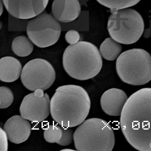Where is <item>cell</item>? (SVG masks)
Wrapping results in <instances>:
<instances>
[{
	"mask_svg": "<svg viewBox=\"0 0 151 151\" xmlns=\"http://www.w3.org/2000/svg\"><path fill=\"white\" fill-rule=\"evenodd\" d=\"M120 125L127 142L140 151H151V88L141 89L127 99Z\"/></svg>",
	"mask_w": 151,
	"mask_h": 151,
	"instance_id": "obj_1",
	"label": "cell"
},
{
	"mask_svg": "<svg viewBox=\"0 0 151 151\" xmlns=\"http://www.w3.org/2000/svg\"><path fill=\"white\" fill-rule=\"evenodd\" d=\"M90 98L82 87L75 85L59 87L50 101V114L60 126L73 127L82 123L91 107Z\"/></svg>",
	"mask_w": 151,
	"mask_h": 151,
	"instance_id": "obj_2",
	"label": "cell"
},
{
	"mask_svg": "<svg viewBox=\"0 0 151 151\" xmlns=\"http://www.w3.org/2000/svg\"><path fill=\"white\" fill-rule=\"evenodd\" d=\"M63 60L66 73L71 77L81 81L95 77L102 67L100 52L95 45L87 41L68 46L64 52Z\"/></svg>",
	"mask_w": 151,
	"mask_h": 151,
	"instance_id": "obj_3",
	"label": "cell"
},
{
	"mask_svg": "<svg viewBox=\"0 0 151 151\" xmlns=\"http://www.w3.org/2000/svg\"><path fill=\"white\" fill-rule=\"evenodd\" d=\"M75 148L78 151H111L115 144L114 132L105 120L91 118L84 121L74 133Z\"/></svg>",
	"mask_w": 151,
	"mask_h": 151,
	"instance_id": "obj_4",
	"label": "cell"
},
{
	"mask_svg": "<svg viewBox=\"0 0 151 151\" xmlns=\"http://www.w3.org/2000/svg\"><path fill=\"white\" fill-rule=\"evenodd\" d=\"M116 68L122 82L134 86L144 85L151 80V56L142 49L127 50L118 57Z\"/></svg>",
	"mask_w": 151,
	"mask_h": 151,
	"instance_id": "obj_5",
	"label": "cell"
},
{
	"mask_svg": "<svg viewBox=\"0 0 151 151\" xmlns=\"http://www.w3.org/2000/svg\"><path fill=\"white\" fill-rule=\"evenodd\" d=\"M107 29L111 38L124 45L134 44L142 35L144 23L140 14L134 9L126 8L111 10Z\"/></svg>",
	"mask_w": 151,
	"mask_h": 151,
	"instance_id": "obj_6",
	"label": "cell"
},
{
	"mask_svg": "<svg viewBox=\"0 0 151 151\" xmlns=\"http://www.w3.org/2000/svg\"><path fill=\"white\" fill-rule=\"evenodd\" d=\"M60 24L49 14L42 13L32 19L27 23V34L33 44L40 48L54 45L60 35Z\"/></svg>",
	"mask_w": 151,
	"mask_h": 151,
	"instance_id": "obj_7",
	"label": "cell"
},
{
	"mask_svg": "<svg viewBox=\"0 0 151 151\" xmlns=\"http://www.w3.org/2000/svg\"><path fill=\"white\" fill-rule=\"evenodd\" d=\"M56 78L55 70L48 61L36 58L27 63L22 69V82L26 88L34 91L37 89L44 91L52 85Z\"/></svg>",
	"mask_w": 151,
	"mask_h": 151,
	"instance_id": "obj_8",
	"label": "cell"
},
{
	"mask_svg": "<svg viewBox=\"0 0 151 151\" xmlns=\"http://www.w3.org/2000/svg\"><path fill=\"white\" fill-rule=\"evenodd\" d=\"M50 101L48 94L37 89L23 98L20 107L21 115L33 122L44 121L50 113Z\"/></svg>",
	"mask_w": 151,
	"mask_h": 151,
	"instance_id": "obj_9",
	"label": "cell"
},
{
	"mask_svg": "<svg viewBox=\"0 0 151 151\" xmlns=\"http://www.w3.org/2000/svg\"><path fill=\"white\" fill-rule=\"evenodd\" d=\"M6 10L14 17L21 20L32 19L42 13L49 0H2Z\"/></svg>",
	"mask_w": 151,
	"mask_h": 151,
	"instance_id": "obj_10",
	"label": "cell"
},
{
	"mask_svg": "<svg viewBox=\"0 0 151 151\" xmlns=\"http://www.w3.org/2000/svg\"><path fill=\"white\" fill-rule=\"evenodd\" d=\"M9 140L11 142L18 144L24 142L29 138L31 126L28 120L21 116L15 115L9 118L4 125Z\"/></svg>",
	"mask_w": 151,
	"mask_h": 151,
	"instance_id": "obj_11",
	"label": "cell"
},
{
	"mask_svg": "<svg viewBox=\"0 0 151 151\" xmlns=\"http://www.w3.org/2000/svg\"><path fill=\"white\" fill-rule=\"evenodd\" d=\"M128 98L122 89L115 88L108 89L103 93L101 99L102 109L108 115L119 116Z\"/></svg>",
	"mask_w": 151,
	"mask_h": 151,
	"instance_id": "obj_12",
	"label": "cell"
},
{
	"mask_svg": "<svg viewBox=\"0 0 151 151\" xmlns=\"http://www.w3.org/2000/svg\"><path fill=\"white\" fill-rule=\"evenodd\" d=\"M81 10L78 0H54L52 4L53 17L61 22L68 23L76 19Z\"/></svg>",
	"mask_w": 151,
	"mask_h": 151,
	"instance_id": "obj_13",
	"label": "cell"
},
{
	"mask_svg": "<svg viewBox=\"0 0 151 151\" xmlns=\"http://www.w3.org/2000/svg\"><path fill=\"white\" fill-rule=\"evenodd\" d=\"M22 70L20 61L13 57H4L0 60V80L2 82L15 81L19 78Z\"/></svg>",
	"mask_w": 151,
	"mask_h": 151,
	"instance_id": "obj_14",
	"label": "cell"
},
{
	"mask_svg": "<svg viewBox=\"0 0 151 151\" xmlns=\"http://www.w3.org/2000/svg\"><path fill=\"white\" fill-rule=\"evenodd\" d=\"M121 45L111 38L106 39L101 45L100 52L106 60L112 61L119 56L122 51Z\"/></svg>",
	"mask_w": 151,
	"mask_h": 151,
	"instance_id": "obj_15",
	"label": "cell"
},
{
	"mask_svg": "<svg viewBox=\"0 0 151 151\" xmlns=\"http://www.w3.org/2000/svg\"><path fill=\"white\" fill-rule=\"evenodd\" d=\"M12 49L16 55L21 57H25L31 54L34 46L30 40L24 36L17 37L12 41Z\"/></svg>",
	"mask_w": 151,
	"mask_h": 151,
	"instance_id": "obj_16",
	"label": "cell"
},
{
	"mask_svg": "<svg viewBox=\"0 0 151 151\" xmlns=\"http://www.w3.org/2000/svg\"><path fill=\"white\" fill-rule=\"evenodd\" d=\"M102 5L112 10H118L135 5L140 0H96Z\"/></svg>",
	"mask_w": 151,
	"mask_h": 151,
	"instance_id": "obj_17",
	"label": "cell"
},
{
	"mask_svg": "<svg viewBox=\"0 0 151 151\" xmlns=\"http://www.w3.org/2000/svg\"><path fill=\"white\" fill-rule=\"evenodd\" d=\"M62 134L63 131L60 125H50L45 130L44 136L47 142L57 144L61 139Z\"/></svg>",
	"mask_w": 151,
	"mask_h": 151,
	"instance_id": "obj_18",
	"label": "cell"
},
{
	"mask_svg": "<svg viewBox=\"0 0 151 151\" xmlns=\"http://www.w3.org/2000/svg\"><path fill=\"white\" fill-rule=\"evenodd\" d=\"M0 108L4 109L10 106L14 100V96L11 90L4 86L0 87Z\"/></svg>",
	"mask_w": 151,
	"mask_h": 151,
	"instance_id": "obj_19",
	"label": "cell"
},
{
	"mask_svg": "<svg viewBox=\"0 0 151 151\" xmlns=\"http://www.w3.org/2000/svg\"><path fill=\"white\" fill-rule=\"evenodd\" d=\"M63 134L61 139L57 143L63 146L68 145L71 144L73 140L74 133L71 127L61 126Z\"/></svg>",
	"mask_w": 151,
	"mask_h": 151,
	"instance_id": "obj_20",
	"label": "cell"
},
{
	"mask_svg": "<svg viewBox=\"0 0 151 151\" xmlns=\"http://www.w3.org/2000/svg\"><path fill=\"white\" fill-rule=\"evenodd\" d=\"M65 38L68 43L70 45H73L78 43L80 39V36L78 32L71 30L66 33Z\"/></svg>",
	"mask_w": 151,
	"mask_h": 151,
	"instance_id": "obj_21",
	"label": "cell"
},
{
	"mask_svg": "<svg viewBox=\"0 0 151 151\" xmlns=\"http://www.w3.org/2000/svg\"><path fill=\"white\" fill-rule=\"evenodd\" d=\"M8 137L4 130L0 128V151H7L8 150Z\"/></svg>",
	"mask_w": 151,
	"mask_h": 151,
	"instance_id": "obj_22",
	"label": "cell"
},
{
	"mask_svg": "<svg viewBox=\"0 0 151 151\" xmlns=\"http://www.w3.org/2000/svg\"><path fill=\"white\" fill-rule=\"evenodd\" d=\"M4 4L2 0H1V6H0V13H1V16L2 14L3 13L4 8L3 5Z\"/></svg>",
	"mask_w": 151,
	"mask_h": 151,
	"instance_id": "obj_23",
	"label": "cell"
},
{
	"mask_svg": "<svg viewBox=\"0 0 151 151\" xmlns=\"http://www.w3.org/2000/svg\"><path fill=\"white\" fill-rule=\"evenodd\" d=\"M76 150H73L70 149H65L62 150H61V151H75Z\"/></svg>",
	"mask_w": 151,
	"mask_h": 151,
	"instance_id": "obj_24",
	"label": "cell"
}]
</instances>
